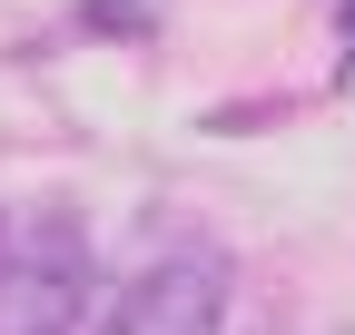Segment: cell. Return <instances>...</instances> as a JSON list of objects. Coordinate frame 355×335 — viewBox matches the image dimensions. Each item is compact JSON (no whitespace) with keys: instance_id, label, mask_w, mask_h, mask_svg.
I'll return each instance as SVG.
<instances>
[{"instance_id":"1","label":"cell","mask_w":355,"mask_h":335,"mask_svg":"<svg viewBox=\"0 0 355 335\" xmlns=\"http://www.w3.org/2000/svg\"><path fill=\"white\" fill-rule=\"evenodd\" d=\"M89 306V237L69 217H30L0 246V335H69Z\"/></svg>"},{"instance_id":"2","label":"cell","mask_w":355,"mask_h":335,"mask_svg":"<svg viewBox=\"0 0 355 335\" xmlns=\"http://www.w3.org/2000/svg\"><path fill=\"white\" fill-rule=\"evenodd\" d=\"M99 335H227V266L217 257H158L119 286Z\"/></svg>"},{"instance_id":"3","label":"cell","mask_w":355,"mask_h":335,"mask_svg":"<svg viewBox=\"0 0 355 335\" xmlns=\"http://www.w3.org/2000/svg\"><path fill=\"white\" fill-rule=\"evenodd\" d=\"M345 30H355V0H345Z\"/></svg>"},{"instance_id":"4","label":"cell","mask_w":355,"mask_h":335,"mask_svg":"<svg viewBox=\"0 0 355 335\" xmlns=\"http://www.w3.org/2000/svg\"><path fill=\"white\" fill-rule=\"evenodd\" d=\"M345 79H355V60H345Z\"/></svg>"}]
</instances>
